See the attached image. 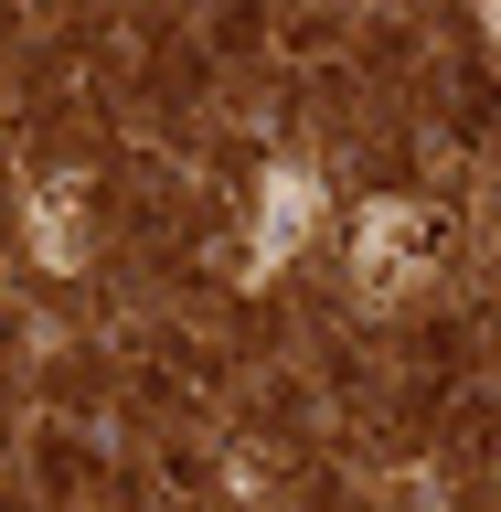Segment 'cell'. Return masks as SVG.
<instances>
[{"instance_id": "cell-1", "label": "cell", "mask_w": 501, "mask_h": 512, "mask_svg": "<svg viewBox=\"0 0 501 512\" xmlns=\"http://www.w3.org/2000/svg\"><path fill=\"white\" fill-rule=\"evenodd\" d=\"M427 235H438V224H427V203H374V214H363V267H352V278H363V299H395V288L427 267Z\"/></svg>"}, {"instance_id": "cell-2", "label": "cell", "mask_w": 501, "mask_h": 512, "mask_svg": "<svg viewBox=\"0 0 501 512\" xmlns=\"http://www.w3.org/2000/svg\"><path fill=\"white\" fill-rule=\"evenodd\" d=\"M75 214H86V171H64V182L32 192V256H43V267H86V235H75Z\"/></svg>"}, {"instance_id": "cell-3", "label": "cell", "mask_w": 501, "mask_h": 512, "mask_svg": "<svg viewBox=\"0 0 501 512\" xmlns=\"http://www.w3.org/2000/svg\"><path fill=\"white\" fill-rule=\"evenodd\" d=\"M310 214H320V182L310 171H267V224H256V267H278L299 235H310Z\"/></svg>"}]
</instances>
